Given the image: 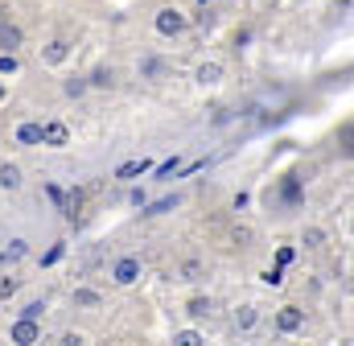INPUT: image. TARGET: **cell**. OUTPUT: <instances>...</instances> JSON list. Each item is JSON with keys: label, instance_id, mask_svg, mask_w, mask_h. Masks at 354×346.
I'll use <instances>...</instances> for the list:
<instances>
[{"label": "cell", "instance_id": "29", "mask_svg": "<svg viewBox=\"0 0 354 346\" xmlns=\"http://www.w3.org/2000/svg\"><path fill=\"white\" fill-rule=\"evenodd\" d=\"M288 260H292V248H280V252H276V264H280V268H284Z\"/></svg>", "mask_w": 354, "mask_h": 346}, {"label": "cell", "instance_id": "2", "mask_svg": "<svg viewBox=\"0 0 354 346\" xmlns=\"http://www.w3.org/2000/svg\"><path fill=\"white\" fill-rule=\"evenodd\" d=\"M41 145H50V149H66V145H71V128H66L62 120L41 124Z\"/></svg>", "mask_w": 354, "mask_h": 346}, {"label": "cell", "instance_id": "21", "mask_svg": "<svg viewBox=\"0 0 354 346\" xmlns=\"http://www.w3.org/2000/svg\"><path fill=\"white\" fill-rule=\"evenodd\" d=\"M12 293H17V280L12 276H0V301H8Z\"/></svg>", "mask_w": 354, "mask_h": 346}, {"label": "cell", "instance_id": "12", "mask_svg": "<svg viewBox=\"0 0 354 346\" xmlns=\"http://www.w3.org/2000/svg\"><path fill=\"white\" fill-rule=\"evenodd\" d=\"M0 185H4V190H17V185H21V170H17V165H0Z\"/></svg>", "mask_w": 354, "mask_h": 346}, {"label": "cell", "instance_id": "26", "mask_svg": "<svg viewBox=\"0 0 354 346\" xmlns=\"http://www.w3.org/2000/svg\"><path fill=\"white\" fill-rule=\"evenodd\" d=\"M280 280H284V276H280V268H268V272H264V284H280Z\"/></svg>", "mask_w": 354, "mask_h": 346}, {"label": "cell", "instance_id": "1", "mask_svg": "<svg viewBox=\"0 0 354 346\" xmlns=\"http://www.w3.org/2000/svg\"><path fill=\"white\" fill-rule=\"evenodd\" d=\"M8 343H17V346L41 343V322H33V318H21V322H12V330H8Z\"/></svg>", "mask_w": 354, "mask_h": 346}, {"label": "cell", "instance_id": "4", "mask_svg": "<svg viewBox=\"0 0 354 346\" xmlns=\"http://www.w3.org/2000/svg\"><path fill=\"white\" fill-rule=\"evenodd\" d=\"M157 33H165V37L185 33V17H181L177 8H161V12H157Z\"/></svg>", "mask_w": 354, "mask_h": 346}, {"label": "cell", "instance_id": "27", "mask_svg": "<svg viewBox=\"0 0 354 346\" xmlns=\"http://www.w3.org/2000/svg\"><path fill=\"white\" fill-rule=\"evenodd\" d=\"M62 252H66V248H62V244H54V248L46 252V264H54V260H62Z\"/></svg>", "mask_w": 354, "mask_h": 346}, {"label": "cell", "instance_id": "3", "mask_svg": "<svg viewBox=\"0 0 354 346\" xmlns=\"http://www.w3.org/2000/svg\"><path fill=\"white\" fill-rule=\"evenodd\" d=\"M305 326V309H297V305H284L280 313H276V330L280 334H297Z\"/></svg>", "mask_w": 354, "mask_h": 346}, {"label": "cell", "instance_id": "13", "mask_svg": "<svg viewBox=\"0 0 354 346\" xmlns=\"http://www.w3.org/2000/svg\"><path fill=\"white\" fill-rule=\"evenodd\" d=\"M256 322H260V313H256V309H252V305H243V309H239V313H235V326H239V330H252V326H256Z\"/></svg>", "mask_w": 354, "mask_h": 346}, {"label": "cell", "instance_id": "20", "mask_svg": "<svg viewBox=\"0 0 354 346\" xmlns=\"http://www.w3.org/2000/svg\"><path fill=\"white\" fill-rule=\"evenodd\" d=\"M41 313H46V305H41V301H29V305L21 309V318H33V322H41Z\"/></svg>", "mask_w": 354, "mask_h": 346}, {"label": "cell", "instance_id": "15", "mask_svg": "<svg viewBox=\"0 0 354 346\" xmlns=\"http://www.w3.org/2000/svg\"><path fill=\"white\" fill-rule=\"evenodd\" d=\"M75 305L95 309V305H99V293H95V289H75Z\"/></svg>", "mask_w": 354, "mask_h": 346}, {"label": "cell", "instance_id": "24", "mask_svg": "<svg viewBox=\"0 0 354 346\" xmlns=\"http://www.w3.org/2000/svg\"><path fill=\"white\" fill-rule=\"evenodd\" d=\"M177 165H181V161H177V157H174V161H165V165H161V170H157V177H161V181H165V177H174V173H177Z\"/></svg>", "mask_w": 354, "mask_h": 346}, {"label": "cell", "instance_id": "19", "mask_svg": "<svg viewBox=\"0 0 354 346\" xmlns=\"http://www.w3.org/2000/svg\"><path fill=\"white\" fill-rule=\"evenodd\" d=\"M198 276H202V264H198V260L181 264V280H198Z\"/></svg>", "mask_w": 354, "mask_h": 346}, {"label": "cell", "instance_id": "14", "mask_svg": "<svg viewBox=\"0 0 354 346\" xmlns=\"http://www.w3.org/2000/svg\"><path fill=\"white\" fill-rule=\"evenodd\" d=\"M111 83H115V79H111L107 66H95V71L87 75V86H111Z\"/></svg>", "mask_w": 354, "mask_h": 346}, {"label": "cell", "instance_id": "23", "mask_svg": "<svg viewBox=\"0 0 354 346\" xmlns=\"http://www.w3.org/2000/svg\"><path fill=\"white\" fill-rule=\"evenodd\" d=\"M174 206H177V198H161V202H153L149 215H161V210H174Z\"/></svg>", "mask_w": 354, "mask_h": 346}, {"label": "cell", "instance_id": "5", "mask_svg": "<svg viewBox=\"0 0 354 346\" xmlns=\"http://www.w3.org/2000/svg\"><path fill=\"white\" fill-rule=\"evenodd\" d=\"M111 276H115V284H136V280H140V260H136V256H124V260H115V268H111Z\"/></svg>", "mask_w": 354, "mask_h": 346}, {"label": "cell", "instance_id": "30", "mask_svg": "<svg viewBox=\"0 0 354 346\" xmlns=\"http://www.w3.org/2000/svg\"><path fill=\"white\" fill-rule=\"evenodd\" d=\"M0 95H4V86H0Z\"/></svg>", "mask_w": 354, "mask_h": 346}, {"label": "cell", "instance_id": "10", "mask_svg": "<svg viewBox=\"0 0 354 346\" xmlns=\"http://www.w3.org/2000/svg\"><path fill=\"white\" fill-rule=\"evenodd\" d=\"M17 145H29V149L41 145V124H21L17 128Z\"/></svg>", "mask_w": 354, "mask_h": 346}, {"label": "cell", "instance_id": "7", "mask_svg": "<svg viewBox=\"0 0 354 346\" xmlns=\"http://www.w3.org/2000/svg\"><path fill=\"white\" fill-rule=\"evenodd\" d=\"M194 79H198L202 86H214V83H223V66H218V62H202V66L194 71Z\"/></svg>", "mask_w": 354, "mask_h": 346}, {"label": "cell", "instance_id": "6", "mask_svg": "<svg viewBox=\"0 0 354 346\" xmlns=\"http://www.w3.org/2000/svg\"><path fill=\"white\" fill-rule=\"evenodd\" d=\"M149 170H153V161H145V157H140V161H124V165L115 170V177H120V181H136L140 173H149Z\"/></svg>", "mask_w": 354, "mask_h": 346}, {"label": "cell", "instance_id": "11", "mask_svg": "<svg viewBox=\"0 0 354 346\" xmlns=\"http://www.w3.org/2000/svg\"><path fill=\"white\" fill-rule=\"evenodd\" d=\"M210 309H214V305H210V297H194V301L185 305V313H189V318H198V322H202V318H210Z\"/></svg>", "mask_w": 354, "mask_h": 346}, {"label": "cell", "instance_id": "22", "mask_svg": "<svg viewBox=\"0 0 354 346\" xmlns=\"http://www.w3.org/2000/svg\"><path fill=\"white\" fill-rule=\"evenodd\" d=\"M0 75H17V58L12 54H0Z\"/></svg>", "mask_w": 354, "mask_h": 346}, {"label": "cell", "instance_id": "17", "mask_svg": "<svg viewBox=\"0 0 354 346\" xmlns=\"http://www.w3.org/2000/svg\"><path fill=\"white\" fill-rule=\"evenodd\" d=\"M62 91L75 99V95H83V91H87V79H83V75H75V79H66V83H62Z\"/></svg>", "mask_w": 354, "mask_h": 346}, {"label": "cell", "instance_id": "16", "mask_svg": "<svg viewBox=\"0 0 354 346\" xmlns=\"http://www.w3.org/2000/svg\"><path fill=\"white\" fill-rule=\"evenodd\" d=\"M202 343V334H198V330H177L174 334V346H198Z\"/></svg>", "mask_w": 354, "mask_h": 346}, {"label": "cell", "instance_id": "25", "mask_svg": "<svg viewBox=\"0 0 354 346\" xmlns=\"http://www.w3.org/2000/svg\"><path fill=\"white\" fill-rule=\"evenodd\" d=\"M21 256H25V244H21V239H12V248L4 252V260H21Z\"/></svg>", "mask_w": 354, "mask_h": 346}, {"label": "cell", "instance_id": "8", "mask_svg": "<svg viewBox=\"0 0 354 346\" xmlns=\"http://www.w3.org/2000/svg\"><path fill=\"white\" fill-rule=\"evenodd\" d=\"M0 46H4V54H12V50L21 46V29H17V25H8L4 17H0Z\"/></svg>", "mask_w": 354, "mask_h": 346}, {"label": "cell", "instance_id": "28", "mask_svg": "<svg viewBox=\"0 0 354 346\" xmlns=\"http://www.w3.org/2000/svg\"><path fill=\"white\" fill-rule=\"evenodd\" d=\"M83 343H87L83 334H62V346H83Z\"/></svg>", "mask_w": 354, "mask_h": 346}, {"label": "cell", "instance_id": "9", "mask_svg": "<svg viewBox=\"0 0 354 346\" xmlns=\"http://www.w3.org/2000/svg\"><path fill=\"white\" fill-rule=\"evenodd\" d=\"M41 58H46V62H50V66H62V62H66V58H71V46H66V42H50V46H46V54H41Z\"/></svg>", "mask_w": 354, "mask_h": 346}, {"label": "cell", "instance_id": "18", "mask_svg": "<svg viewBox=\"0 0 354 346\" xmlns=\"http://www.w3.org/2000/svg\"><path fill=\"white\" fill-rule=\"evenodd\" d=\"M322 244H326L322 227H309V231H305V248H322Z\"/></svg>", "mask_w": 354, "mask_h": 346}]
</instances>
